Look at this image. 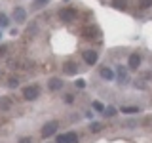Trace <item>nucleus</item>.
<instances>
[{
	"instance_id": "1",
	"label": "nucleus",
	"mask_w": 152,
	"mask_h": 143,
	"mask_svg": "<svg viewBox=\"0 0 152 143\" xmlns=\"http://www.w3.org/2000/svg\"><path fill=\"white\" fill-rule=\"evenodd\" d=\"M38 95H40V90H38L36 86H27V88L23 90V97L28 99V101H34V99H38Z\"/></svg>"
},
{
	"instance_id": "9",
	"label": "nucleus",
	"mask_w": 152,
	"mask_h": 143,
	"mask_svg": "<svg viewBox=\"0 0 152 143\" xmlns=\"http://www.w3.org/2000/svg\"><path fill=\"white\" fill-rule=\"evenodd\" d=\"M48 86H50V90H53V92H57V90L63 88V82H61L59 78H51L50 82H48Z\"/></svg>"
},
{
	"instance_id": "12",
	"label": "nucleus",
	"mask_w": 152,
	"mask_h": 143,
	"mask_svg": "<svg viewBox=\"0 0 152 143\" xmlns=\"http://www.w3.org/2000/svg\"><path fill=\"white\" fill-rule=\"evenodd\" d=\"M82 35H84V38H93L95 29H91V27H84V29H82Z\"/></svg>"
},
{
	"instance_id": "5",
	"label": "nucleus",
	"mask_w": 152,
	"mask_h": 143,
	"mask_svg": "<svg viewBox=\"0 0 152 143\" xmlns=\"http://www.w3.org/2000/svg\"><path fill=\"white\" fill-rule=\"evenodd\" d=\"M97 59H99V55H97V52H95V50H86L84 52V61L88 65H95V63H97Z\"/></svg>"
},
{
	"instance_id": "8",
	"label": "nucleus",
	"mask_w": 152,
	"mask_h": 143,
	"mask_svg": "<svg viewBox=\"0 0 152 143\" xmlns=\"http://www.w3.org/2000/svg\"><path fill=\"white\" fill-rule=\"evenodd\" d=\"M13 17H15V21H19V23H25L27 21V12L23 8H15L13 10Z\"/></svg>"
},
{
	"instance_id": "17",
	"label": "nucleus",
	"mask_w": 152,
	"mask_h": 143,
	"mask_svg": "<svg viewBox=\"0 0 152 143\" xmlns=\"http://www.w3.org/2000/svg\"><path fill=\"white\" fill-rule=\"evenodd\" d=\"M101 122H91V128H89V130H91L93 133H97V132H101Z\"/></svg>"
},
{
	"instance_id": "13",
	"label": "nucleus",
	"mask_w": 152,
	"mask_h": 143,
	"mask_svg": "<svg viewBox=\"0 0 152 143\" xmlns=\"http://www.w3.org/2000/svg\"><path fill=\"white\" fill-rule=\"evenodd\" d=\"M118 78H120V84H124V82L127 80V73H126V69L118 67Z\"/></svg>"
},
{
	"instance_id": "26",
	"label": "nucleus",
	"mask_w": 152,
	"mask_h": 143,
	"mask_svg": "<svg viewBox=\"0 0 152 143\" xmlns=\"http://www.w3.org/2000/svg\"><path fill=\"white\" fill-rule=\"evenodd\" d=\"M19 143H32V139H31V137H21Z\"/></svg>"
},
{
	"instance_id": "14",
	"label": "nucleus",
	"mask_w": 152,
	"mask_h": 143,
	"mask_svg": "<svg viewBox=\"0 0 152 143\" xmlns=\"http://www.w3.org/2000/svg\"><path fill=\"white\" fill-rule=\"evenodd\" d=\"M122 113L126 114H135V113H141L139 107H122Z\"/></svg>"
},
{
	"instance_id": "23",
	"label": "nucleus",
	"mask_w": 152,
	"mask_h": 143,
	"mask_svg": "<svg viewBox=\"0 0 152 143\" xmlns=\"http://www.w3.org/2000/svg\"><path fill=\"white\" fill-rule=\"evenodd\" d=\"M34 4H36L38 8H42V6H46V4H48V0H34Z\"/></svg>"
},
{
	"instance_id": "7",
	"label": "nucleus",
	"mask_w": 152,
	"mask_h": 143,
	"mask_svg": "<svg viewBox=\"0 0 152 143\" xmlns=\"http://www.w3.org/2000/svg\"><path fill=\"white\" fill-rule=\"evenodd\" d=\"M63 71H65V74L72 76V74H76V71H78V65L72 63V61H66V63L63 65Z\"/></svg>"
},
{
	"instance_id": "25",
	"label": "nucleus",
	"mask_w": 152,
	"mask_h": 143,
	"mask_svg": "<svg viewBox=\"0 0 152 143\" xmlns=\"http://www.w3.org/2000/svg\"><path fill=\"white\" fill-rule=\"evenodd\" d=\"M65 101H66V103H72V101H74V95H70V94L65 95Z\"/></svg>"
},
{
	"instance_id": "3",
	"label": "nucleus",
	"mask_w": 152,
	"mask_h": 143,
	"mask_svg": "<svg viewBox=\"0 0 152 143\" xmlns=\"http://www.w3.org/2000/svg\"><path fill=\"white\" fill-rule=\"evenodd\" d=\"M57 128H59V124H57V120L46 122V124H44V128H42V136H44V137H50V136H53V133L57 132Z\"/></svg>"
},
{
	"instance_id": "16",
	"label": "nucleus",
	"mask_w": 152,
	"mask_h": 143,
	"mask_svg": "<svg viewBox=\"0 0 152 143\" xmlns=\"http://www.w3.org/2000/svg\"><path fill=\"white\" fill-rule=\"evenodd\" d=\"M104 116H114V114H116V109L114 107H104Z\"/></svg>"
},
{
	"instance_id": "10",
	"label": "nucleus",
	"mask_w": 152,
	"mask_h": 143,
	"mask_svg": "<svg viewBox=\"0 0 152 143\" xmlns=\"http://www.w3.org/2000/svg\"><path fill=\"white\" fill-rule=\"evenodd\" d=\"M101 76L104 80H112L114 78V71L108 69V67H103V69H101Z\"/></svg>"
},
{
	"instance_id": "21",
	"label": "nucleus",
	"mask_w": 152,
	"mask_h": 143,
	"mask_svg": "<svg viewBox=\"0 0 152 143\" xmlns=\"http://www.w3.org/2000/svg\"><path fill=\"white\" fill-rule=\"evenodd\" d=\"M8 86H10V88H17V86H19V80H17V78H13V76H12V78L8 80Z\"/></svg>"
},
{
	"instance_id": "27",
	"label": "nucleus",
	"mask_w": 152,
	"mask_h": 143,
	"mask_svg": "<svg viewBox=\"0 0 152 143\" xmlns=\"http://www.w3.org/2000/svg\"><path fill=\"white\" fill-rule=\"evenodd\" d=\"M6 54V46H0V55H4Z\"/></svg>"
},
{
	"instance_id": "2",
	"label": "nucleus",
	"mask_w": 152,
	"mask_h": 143,
	"mask_svg": "<svg viewBox=\"0 0 152 143\" xmlns=\"http://www.w3.org/2000/svg\"><path fill=\"white\" fill-rule=\"evenodd\" d=\"M59 17H61V21L70 23V21H74V19H76V12H74L72 8H63L59 12Z\"/></svg>"
},
{
	"instance_id": "11",
	"label": "nucleus",
	"mask_w": 152,
	"mask_h": 143,
	"mask_svg": "<svg viewBox=\"0 0 152 143\" xmlns=\"http://www.w3.org/2000/svg\"><path fill=\"white\" fill-rule=\"evenodd\" d=\"M112 6L116 8V10H126L127 0H112Z\"/></svg>"
},
{
	"instance_id": "6",
	"label": "nucleus",
	"mask_w": 152,
	"mask_h": 143,
	"mask_svg": "<svg viewBox=\"0 0 152 143\" xmlns=\"http://www.w3.org/2000/svg\"><path fill=\"white\" fill-rule=\"evenodd\" d=\"M127 65H129V69H139V65H141V57L139 54H131L129 55V59H127Z\"/></svg>"
},
{
	"instance_id": "19",
	"label": "nucleus",
	"mask_w": 152,
	"mask_h": 143,
	"mask_svg": "<svg viewBox=\"0 0 152 143\" xmlns=\"http://www.w3.org/2000/svg\"><path fill=\"white\" fill-rule=\"evenodd\" d=\"M139 6H141L142 10H146V8L152 6V0H139Z\"/></svg>"
},
{
	"instance_id": "4",
	"label": "nucleus",
	"mask_w": 152,
	"mask_h": 143,
	"mask_svg": "<svg viewBox=\"0 0 152 143\" xmlns=\"http://www.w3.org/2000/svg\"><path fill=\"white\" fill-rule=\"evenodd\" d=\"M57 143H78V136L74 132H69V133H61L57 137Z\"/></svg>"
},
{
	"instance_id": "24",
	"label": "nucleus",
	"mask_w": 152,
	"mask_h": 143,
	"mask_svg": "<svg viewBox=\"0 0 152 143\" xmlns=\"http://www.w3.org/2000/svg\"><path fill=\"white\" fill-rule=\"evenodd\" d=\"M76 86H78V88H84V86H86V80L78 78V80H76Z\"/></svg>"
},
{
	"instance_id": "28",
	"label": "nucleus",
	"mask_w": 152,
	"mask_h": 143,
	"mask_svg": "<svg viewBox=\"0 0 152 143\" xmlns=\"http://www.w3.org/2000/svg\"><path fill=\"white\" fill-rule=\"evenodd\" d=\"M0 36H2V35H0Z\"/></svg>"
},
{
	"instance_id": "22",
	"label": "nucleus",
	"mask_w": 152,
	"mask_h": 143,
	"mask_svg": "<svg viewBox=\"0 0 152 143\" xmlns=\"http://www.w3.org/2000/svg\"><path fill=\"white\" fill-rule=\"evenodd\" d=\"M133 86H135V88H139V90H145L146 88L145 80H135V84H133Z\"/></svg>"
},
{
	"instance_id": "20",
	"label": "nucleus",
	"mask_w": 152,
	"mask_h": 143,
	"mask_svg": "<svg viewBox=\"0 0 152 143\" xmlns=\"http://www.w3.org/2000/svg\"><path fill=\"white\" fill-rule=\"evenodd\" d=\"M8 17H6V13H0V27H8Z\"/></svg>"
},
{
	"instance_id": "18",
	"label": "nucleus",
	"mask_w": 152,
	"mask_h": 143,
	"mask_svg": "<svg viewBox=\"0 0 152 143\" xmlns=\"http://www.w3.org/2000/svg\"><path fill=\"white\" fill-rule=\"evenodd\" d=\"M91 107L95 109V111H99V113H104V107H103V103H99V101H93V103H91Z\"/></svg>"
},
{
	"instance_id": "15",
	"label": "nucleus",
	"mask_w": 152,
	"mask_h": 143,
	"mask_svg": "<svg viewBox=\"0 0 152 143\" xmlns=\"http://www.w3.org/2000/svg\"><path fill=\"white\" fill-rule=\"evenodd\" d=\"M10 107H12L10 97H0V109H10Z\"/></svg>"
}]
</instances>
